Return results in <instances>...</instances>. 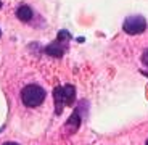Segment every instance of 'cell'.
<instances>
[{
	"label": "cell",
	"mask_w": 148,
	"mask_h": 145,
	"mask_svg": "<svg viewBox=\"0 0 148 145\" xmlns=\"http://www.w3.org/2000/svg\"><path fill=\"white\" fill-rule=\"evenodd\" d=\"M45 95H47V93H45V90L42 89L40 86L29 84V86H26L21 90V102L26 105V107L34 108V107H39V105L45 100Z\"/></svg>",
	"instance_id": "1"
},
{
	"label": "cell",
	"mask_w": 148,
	"mask_h": 145,
	"mask_svg": "<svg viewBox=\"0 0 148 145\" xmlns=\"http://www.w3.org/2000/svg\"><path fill=\"white\" fill-rule=\"evenodd\" d=\"M53 98H55V107H56V115L63 111V107L66 105H73L74 98H76V90L73 86H63L56 87L53 90Z\"/></svg>",
	"instance_id": "2"
},
{
	"label": "cell",
	"mask_w": 148,
	"mask_h": 145,
	"mask_svg": "<svg viewBox=\"0 0 148 145\" xmlns=\"http://www.w3.org/2000/svg\"><path fill=\"white\" fill-rule=\"evenodd\" d=\"M122 29L124 32L130 34V36H137V34H142L145 29H147V19L140 15H134L126 18L124 24H122Z\"/></svg>",
	"instance_id": "3"
},
{
	"label": "cell",
	"mask_w": 148,
	"mask_h": 145,
	"mask_svg": "<svg viewBox=\"0 0 148 145\" xmlns=\"http://www.w3.org/2000/svg\"><path fill=\"white\" fill-rule=\"evenodd\" d=\"M45 53L50 56H55V58H60V56H63L64 53V45L61 44V41H55L52 42L50 45L45 47Z\"/></svg>",
	"instance_id": "4"
},
{
	"label": "cell",
	"mask_w": 148,
	"mask_h": 145,
	"mask_svg": "<svg viewBox=\"0 0 148 145\" xmlns=\"http://www.w3.org/2000/svg\"><path fill=\"white\" fill-rule=\"evenodd\" d=\"M16 18H19L21 21H31V18H32V10H31V7L21 5L16 10Z\"/></svg>",
	"instance_id": "5"
},
{
	"label": "cell",
	"mask_w": 148,
	"mask_h": 145,
	"mask_svg": "<svg viewBox=\"0 0 148 145\" xmlns=\"http://www.w3.org/2000/svg\"><path fill=\"white\" fill-rule=\"evenodd\" d=\"M79 124H81V118H79V111H74V115L69 118V123H68V127H71V132H74V131L79 129Z\"/></svg>",
	"instance_id": "6"
},
{
	"label": "cell",
	"mask_w": 148,
	"mask_h": 145,
	"mask_svg": "<svg viewBox=\"0 0 148 145\" xmlns=\"http://www.w3.org/2000/svg\"><path fill=\"white\" fill-rule=\"evenodd\" d=\"M69 39H71V36H69L68 31H61V32L58 34V41H69Z\"/></svg>",
	"instance_id": "7"
},
{
	"label": "cell",
	"mask_w": 148,
	"mask_h": 145,
	"mask_svg": "<svg viewBox=\"0 0 148 145\" xmlns=\"http://www.w3.org/2000/svg\"><path fill=\"white\" fill-rule=\"evenodd\" d=\"M142 61H143V65H147V66H148V48L143 52V55H142Z\"/></svg>",
	"instance_id": "8"
},
{
	"label": "cell",
	"mask_w": 148,
	"mask_h": 145,
	"mask_svg": "<svg viewBox=\"0 0 148 145\" xmlns=\"http://www.w3.org/2000/svg\"><path fill=\"white\" fill-rule=\"evenodd\" d=\"M3 145H19V144H16V142H5Z\"/></svg>",
	"instance_id": "9"
},
{
	"label": "cell",
	"mask_w": 148,
	"mask_h": 145,
	"mask_svg": "<svg viewBox=\"0 0 148 145\" xmlns=\"http://www.w3.org/2000/svg\"><path fill=\"white\" fill-rule=\"evenodd\" d=\"M143 74H145V76H148V73H145V71H143Z\"/></svg>",
	"instance_id": "10"
},
{
	"label": "cell",
	"mask_w": 148,
	"mask_h": 145,
	"mask_svg": "<svg viewBox=\"0 0 148 145\" xmlns=\"http://www.w3.org/2000/svg\"><path fill=\"white\" fill-rule=\"evenodd\" d=\"M0 8H2V2H0Z\"/></svg>",
	"instance_id": "11"
},
{
	"label": "cell",
	"mask_w": 148,
	"mask_h": 145,
	"mask_svg": "<svg viewBox=\"0 0 148 145\" xmlns=\"http://www.w3.org/2000/svg\"><path fill=\"white\" fill-rule=\"evenodd\" d=\"M145 145H148V140H147V144H145Z\"/></svg>",
	"instance_id": "12"
},
{
	"label": "cell",
	"mask_w": 148,
	"mask_h": 145,
	"mask_svg": "<svg viewBox=\"0 0 148 145\" xmlns=\"http://www.w3.org/2000/svg\"><path fill=\"white\" fill-rule=\"evenodd\" d=\"M0 34H2V32H0Z\"/></svg>",
	"instance_id": "13"
}]
</instances>
